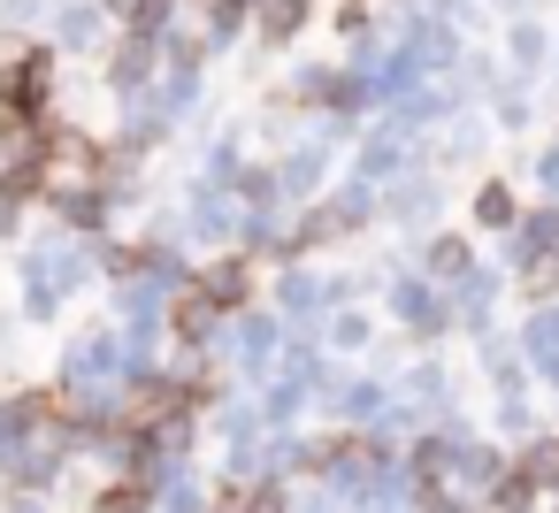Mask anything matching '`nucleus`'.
Returning a JSON list of instances; mask_svg holds the SVG:
<instances>
[{"label":"nucleus","instance_id":"9","mask_svg":"<svg viewBox=\"0 0 559 513\" xmlns=\"http://www.w3.org/2000/svg\"><path fill=\"white\" fill-rule=\"evenodd\" d=\"M521 475H528L536 490H544V482H559V437H551V444H536V452H521Z\"/></svg>","mask_w":559,"mask_h":513},{"label":"nucleus","instance_id":"10","mask_svg":"<svg viewBox=\"0 0 559 513\" xmlns=\"http://www.w3.org/2000/svg\"><path fill=\"white\" fill-rule=\"evenodd\" d=\"M100 513H146V482H116V490H100Z\"/></svg>","mask_w":559,"mask_h":513},{"label":"nucleus","instance_id":"13","mask_svg":"<svg viewBox=\"0 0 559 513\" xmlns=\"http://www.w3.org/2000/svg\"><path fill=\"white\" fill-rule=\"evenodd\" d=\"M215 9H223V16H238V9H246V0H215Z\"/></svg>","mask_w":559,"mask_h":513},{"label":"nucleus","instance_id":"8","mask_svg":"<svg viewBox=\"0 0 559 513\" xmlns=\"http://www.w3.org/2000/svg\"><path fill=\"white\" fill-rule=\"evenodd\" d=\"M475 215H483L490 230H506V223H513L521 207H513V192H506V184H483V200H475Z\"/></svg>","mask_w":559,"mask_h":513},{"label":"nucleus","instance_id":"1","mask_svg":"<svg viewBox=\"0 0 559 513\" xmlns=\"http://www.w3.org/2000/svg\"><path fill=\"white\" fill-rule=\"evenodd\" d=\"M207 398V383H177V375H146L139 391H131V406H123V429L131 437H154V444H185V421H192V406Z\"/></svg>","mask_w":559,"mask_h":513},{"label":"nucleus","instance_id":"12","mask_svg":"<svg viewBox=\"0 0 559 513\" xmlns=\"http://www.w3.org/2000/svg\"><path fill=\"white\" fill-rule=\"evenodd\" d=\"M368 9H376V0H345V9H337V32H368Z\"/></svg>","mask_w":559,"mask_h":513},{"label":"nucleus","instance_id":"11","mask_svg":"<svg viewBox=\"0 0 559 513\" xmlns=\"http://www.w3.org/2000/svg\"><path fill=\"white\" fill-rule=\"evenodd\" d=\"M551 284H559V253H544V261H536V269H528V284H521V291H528V299H544V291H551Z\"/></svg>","mask_w":559,"mask_h":513},{"label":"nucleus","instance_id":"6","mask_svg":"<svg viewBox=\"0 0 559 513\" xmlns=\"http://www.w3.org/2000/svg\"><path fill=\"white\" fill-rule=\"evenodd\" d=\"M528 505H536V482H528L521 467H506L498 490H490V513H528Z\"/></svg>","mask_w":559,"mask_h":513},{"label":"nucleus","instance_id":"5","mask_svg":"<svg viewBox=\"0 0 559 513\" xmlns=\"http://www.w3.org/2000/svg\"><path fill=\"white\" fill-rule=\"evenodd\" d=\"M169 330H177V337H185V345H192V337H207V330H215V307H207V299H200V284H185V291H177V299H169Z\"/></svg>","mask_w":559,"mask_h":513},{"label":"nucleus","instance_id":"4","mask_svg":"<svg viewBox=\"0 0 559 513\" xmlns=\"http://www.w3.org/2000/svg\"><path fill=\"white\" fill-rule=\"evenodd\" d=\"M215 513H284V490L276 482H223Z\"/></svg>","mask_w":559,"mask_h":513},{"label":"nucleus","instance_id":"3","mask_svg":"<svg viewBox=\"0 0 559 513\" xmlns=\"http://www.w3.org/2000/svg\"><path fill=\"white\" fill-rule=\"evenodd\" d=\"M200 299H207L215 314H223V307H246V299H253V269H246V261H215V269L200 276Z\"/></svg>","mask_w":559,"mask_h":513},{"label":"nucleus","instance_id":"7","mask_svg":"<svg viewBox=\"0 0 559 513\" xmlns=\"http://www.w3.org/2000/svg\"><path fill=\"white\" fill-rule=\"evenodd\" d=\"M307 9H314V0H269V24H261V32H269V39L284 47V39H292V32L307 24Z\"/></svg>","mask_w":559,"mask_h":513},{"label":"nucleus","instance_id":"14","mask_svg":"<svg viewBox=\"0 0 559 513\" xmlns=\"http://www.w3.org/2000/svg\"><path fill=\"white\" fill-rule=\"evenodd\" d=\"M108 9H146V0H108Z\"/></svg>","mask_w":559,"mask_h":513},{"label":"nucleus","instance_id":"2","mask_svg":"<svg viewBox=\"0 0 559 513\" xmlns=\"http://www.w3.org/2000/svg\"><path fill=\"white\" fill-rule=\"evenodd\" d=\"M47 77H55V55L47 47H32L24 62H9V70H0V116H39L47 108Z\"/></svg>","mask_w":559,"mask_h":513}]
</instances>
